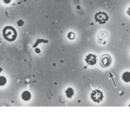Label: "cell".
Returning <instances> with one entry per match:
<instances>
[{
	"label": "cell",
	"instance_id": "9c48e42d",
	"mask_svg": "<svg viewBox=\"0 0 130 115\" xmlns=\"http://www.w3.org/2000/svg\"><path fill=\"white\" fill-rule=\"evenodd\" d=\"M6 81H7V80L5 76H0V86H4L6 83Z\"/></svg>",
	"mask_w": 130,
	"mask_h": 115
},
{
	"label": "cell",
	"instance_id": "8fae6325",
	"mask_svg": "<svg viewBox=\"0 0 130 115\" xmlns=\"http://www.w3.org/2000/svg\"><path fill=\"white\" fill-rule=\"evenodd\" d=\"M24 21H23L22 20H19V21L17 22L18 25H19V26H20V27L22 26V25H24Z\"/></svg>",
	"mask_w": 130,
	"mask_h": 115
},
{
	"label": "cell",
	"instance_id": "5bb4252c",
	"mask_svg": "<svg viewBox=\"0 0 130 115\" xmlns=\"http://www.w3.org/2000/svg\"><path fill=\"white\" fill-rule=\"evenodd\" d=\"M1 70H2V69H0V71H1ZM0 72H1V71H0Z\"/></svg>",
	"mask_w": 130,
	"mask_h": 115
},
{
	"label": "cell",
	"instance_id": "5b68a950",
	"mask_svg": "<svg viewBox=\"0 0 130 115\" xmlns=\"http://www.w3.org/2000/svg\"><path fill=\"white\" fill-rule=\"evenodd\" d=\"M85 61L86 62V63L88 64V65H90V66H94L96 64V56L95 54H93V53H89L85 57Z\"/></svg>",
	"mask_w": 130,
	"mask_h": 115
},
{
	"label": "cell",
	"instance_id": "4fadbf2b",
	"mask_svg": "<svg viewBox=\"0 0 130 115\" xmlns=\"http://www.w3.org/2000/svg\"><path fill=\"white\" fill-rule=\"evenodd\" d=\"M36 52L37 53H40V50H39V49H36Z\"/></svg>",
	"mask_w": 130,
	"mask_h": 115
},
{
	"label": "cell",
	"instance_id": "6da1fadb",
	"mask_svg": "<svg viewBox=\"0 0 130 115\" xmlns=\"http://www.w3.org/2000/svg\"><path fill=\"white\" fill-rule=\"evenodd\" d=\"M3 36L8 41H14L17 38V32L13 27L7 25L3 29Z\"/></svg>",
	"mask_w": 130,
	"mask_h": 115
},
{
	"label": "cell",
	"instance_id": "30bf717a",
	"mask_svg": "<svg viewBox=\"0 0 130 115\" xmlns=\"http://www.w3.org/2000/svg\"><path fill=\"white\" fill-rule=\"evenodd\" d=\"M67 38L69 39H71V40H73L76 38V34H75V33H72V32H70L67 34Z\"/></svg>",
	"mask_w": 130,
	"mask_h": 115
},
{
	"label": "cell",
	"instance_id": "7c38bea8",
	"mask_svg": "<svg viewBox=\"0 0 130 115\" xmlns=\"http://www.w3.org/2000/svg\"><path fill=\"white\" fill-rule=\"evenodd\" d=\"M11 0H3L4 3L6 4H9L10 2H11Z\"/></svg>",
	"mask_w": 130,
	"mask_h": 115
},
{
	"label": "cell",
	"instance_id": "277c9868",
	"mask_svg": "<svg viewBox=\"0 0 130 115\" xmlns=\"http://www.w3.org/2000/svg\"><path fill=\"white\" fill-rule=\"evenodd\" d=\"M112 59L109 55L104 54L100 58V64L102 67H107L111 64Z\"/></svg>",
	"mask_w": 130,
	"mask_h": 115
},
{
	"label": "cell",
	"instance_id": "7a4b0ae2",
	"mask_svg": "<svg viewBox=\"0 0 130 115\" xmlns=\"http://www.w3.org/2000/svg\"><path fill=\"white\" fill-rule=\"evenodd\" d=\"M95 21L100 24H105L109 20V15L104 11H99L95 15L94 17Z\"/></svg>",
	"mask_w": 130,
	"mask_h": 115
},
{
	"label": "cell",
	"instance_id": "52a82bcc",
	"mask_svg": "<svg viewBox=\"0 0 130 115\" xmlns=\"http://www.w3.org/2000/svg\"><path fill=\"white\" fill-rule=\"evenodd\" d=\"M65 93H66V95L67 96V97L69 98V99H71L74 96V91L73 89L71 87L68 88L66 90V92Z\"/></svg>",
	"mask_w": 130,
	"mask_h": 115
},
{
	"label": "cell",
	"instance_id": "8992f818",
	"mask_svg": "<svg viewBox=\"0 0 130 115\" xmlns=\"http://www.w3.org/2000/svg\"><path fill=\"white\" fill-rule=\"evenodd\" d=\"M31 98V94L29 91H24L22 94V99L25 101H28Z\"/></svg>",
	"mask_w": 130,
	"mask_h": 115
},
{
	"label": "cell",
	"instance_id": "ba28073f",
	"mask_svg": "<svg viewBox=\"0 0 130 115\" xmlns=\"http://www.w3.org/2000/svg\"><path fill=\"white\" fill-rule=\"evenodd\" d=\"M123 80H124L125 82L128 83L130 81V73L129 72L127 71V72H125L123 73Z\"/></svg>",
	"mask_w": 130,
	"mask_h": 115
},
{
	"label": "cell",
	"instance_id": "3957f363",
	"mask_svg": "<svg viewBox=\"0 0 130 115\" xmlns=\"http://www.w3.org/2000/svg\"><path fill=\"white\" fill-rule=\"evenodd\" d=\"M104 97L102 92L100 91V90H95L91 93V99L95 103H99L102 102L104 99Z\"/></svg>",
	"mask_w": 130,
	"mask_h": 115
}]
</instances>
